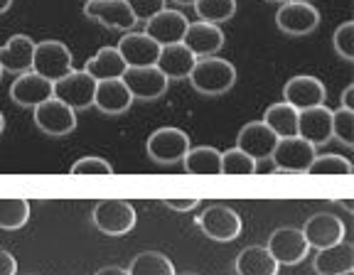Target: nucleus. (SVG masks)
<instances>
[{
  "instance_id": "17",
  "label": "nucleus",
  "mask_w": 354,
  "mask_h": 275,
  "mask_svg": "<svg viewBox=\"0 0 354 275\" xmlns=\"http://www.w3.org/2000/svg\"><path fill=\"white\" fill-rule=\"evenodd\" d=\"M308 241L310 248H327V246H335L344 238V224L337 219L335 214H327V211H320V214H313L305 226L300 229Z\"/></svg>"
},
{
  "instance_id": "22",
  "label": "nucleus",
  "mask_w": 354,
  "mask_h": 275,
  "mask_svg": "<svg viewBox=\"0 0 354 275\" xmlns=\"http://www.w3.org/2000/svg\"><path fill=\"white\" fill-rule=\"evenodd\" d=\"M313 270L317 275H342L354 270V246L342 238L335 246L320 248L313 258Z\"/></svg>"
},
{
  "instance_id": "30",
  "label": "nucleus",
  "mask_w": 354,
  "mask_h": 275,
  "mask_svg": "<svg viewBox=\"0 0 354 275\" xmlns=\"http://www.w3.org/2000/svg\"><path fill=\"white\" fill-rule=\"evenodd\" d=\"M30 221V202L22 197H0V229L17 231Z\"/></svg>"
},
{
  "instance_id": "6",
  "label": "nucleus",
  "mask_w": 354,
  "mask_h": 275,
  "mask_svg": "<svg viewBox=\"0 0 354 275\" xmlns=\"http://www.w3.org/2000/svg\"><path fill=\"white\" fill-rule=\"evenodd\" d=\"M96 86L99 82L91 74H86L84 69H72L66 77L55 82V99H59L72 111H86L94 106Z\"/></svg>"
},
{
  "instance_id": "20",
  "label": "nucleus",
  "mask_w": 354,
  "mask_h": 275,
  "mask_svg": "<svg viewBox=\"0 0 354 275\" xmlns=\"http://www.w3.org/2000/svg\"><path fill=\"white\" fill-rule=\"evenodd\" d=\"M183 44L192 52L194 57H212L224 47V32L219 25H209V22H189L187 32L183 37Z\"/></svg>"
},
{
  "instance_id": "44",
  "label": "nucleus",
  "mask_w": 354,
  "mask_h": 275,
  "mask_svg": "<svg viewBox=\"0 0 354 275\" xmlns=\"http://www.w3.org/2000/svg\"><path fill=\"white\" fill-rule=\"evenodd\" d=\"M172 3H177V6H194L197 0H172Z\"/></svg>"
},
{
  "instance_id": "39",
  "label": "nucleus",
  "mask_w": 354,
  "mask_h": 275,
  "mask_svg": "<svg viewBox=\"0 0 354 275\" xmlns=\"http://www.w3.org/2000/svg\"><path fill=\"white\" fill-rule=\"evenodd\" d=\"M0 275H17V260L6 248H0Z\"/></svg>"
},
{
  "instance_id": "26",
  "label": "nucleus",
  "mask_w": 354,
  "mask_h": 275,
  "mask_svg": "<svg viewBox=\"0 0 354 275\" xmlns=\"http://www.w3.org/2000/svg\"><path fill=\"white\" fill-rule=\"evenodd\" d=\"M278 268L266 246H246L236 256V275H278Z\"/></svg>"
},
{
  "instance_id": "27",
  "label": "nucleus",
  "mask_w": 354,
  "mask_h": 275,
  "mask_svg": "<svg viewBox=\"0 0 354 275\" xmlns=\"http://www.w3.org/2000/svg\"><path fill=\"white\" fill-rule=\"evenodd\" d=\"M187 175H221V153L212 145L189 148L183 158Z\"/></svg>"
},
{
  "instance_id": "25",
  "label": "nucleus",
  "mask_w": 354,
  "mask_h": 275,
  "mask_svg": "<svg viewBox=\"0 0 354 275\" xmlns=\"http://www.w3.org/2000/svg\"><path fill=\"white\" fill-rule=\"evenodd\" d=\"M126 69H128L126 61H123V57L118 55L116 47H104V50H99L96 55L88 57L86 66H84V72L91 74V77H94L96 82L121 79Z\"/></svg>"
},
{
  "instance_id": "32",
  "label": "nucleus",
  "mask_w": 354,
  "mask_h": 275,
  "mask_svg": "<svg viewBox=\"0 0 354 275\" xmlns=\"http://www.w3.org/2000/svg\"><path fill=\"white\" fill-rule=\"evenodd\" d=\"M259 162L239 148H229L221 153V175H256Z\"/></svg>"
},
{
  "instance_id": "49",
  "label": "nucleus",
  "mask_w": 354,
  "mask_h": 275,
  "mask_svg": "<svg viewBox=\"0 0 354 275\" xmlns=\"http://www.w3.org/2000/svg\"><path fill=\"white\" fill-rule=\"evenodd\" d=\"M0 79H3V66H0Z\"/></svg>"
},
{
  "instance_id": "37",
  "label": "nucleus",
  "mask_w": 354,
  "mask_h": 275,
  "mask_svg": "<svg viewBox=\"0 0 354 275\" xmlns=\"http://www.w3.org/2000/svg\"><path fill=\"white\" fill-rule=\"evenodd\" d=\"M131 12L136 15V20L145 22L155 15V12H160L165 8V0H126Z\"/></svg>"
},
{
  "instance_id": "9",
  "label": "nucleus",
  "mask_w": 354,
  "mask_h": 275,
  "mask_svg": "<svg viewBox=\"0 0 354 275\" xmlns=\"http://www.w3.org/2000/svg\"><path fill=\"white\" fill-rule=\"evenodd\" d=\"M268 254L276 258L278 265H298L308 258L310 246L305 241L303 231L300 229H293V226H281L276 231L268 236Z\"/></svg>"
},
{
  "instance_id": "48",
  "label": "nucleus",
  "mask_w": 354,
  "mask_h": 275,
  "mask_svg": "<svg viewBox=\"0 0 354 275\" xmlns=\"http://www.w3.org/2000/svg\"><path fill=\"white\" fill-rule=\"evenodd\" d=\"M88 3H101V0H88Z\"/></svg>"
},
{
  "instance_id": "46",
  "label": "nucleus",
  "mask_w": 354,
  "mask_h": 275,
  "mask_svg": "<svg viewBox=\"0 0 354 275\" xmlns=\"http://www.w3.org/2000/svg\"><path fill=\"white\" fill-rule=\"evenodd\" d=\"M175 275H197V273H192V270H187V273H175Z\"/></svg>"
},
{
  "instance_id": "16",
  "label": "nucleus",
  "mask_w": 354,
  "mask_h": 275,
  "mask_svg": "<svg viewBox=\"0 0 354 275\" xmlns=\"http://www.w3.org/2000/svg\"><path fill=\"white\" fill-rule=\"evenodd\" d=\"M189 20L180 10H170V8H162L160 12H155L150 20H145V35L150 39L165 47V44H177L183 42L185 32H187Z\"/></svg>"
},
{
  "instance_id": "21",
  "label": "nucleus",
  "mask_w": 354,
  "mask_h": 275,
  "mask_svg": "<svg viewBox=\"0 0 354 275\" xmlns=\"http://www.w3.org/2000/svg\"><path fill=\"white\" fill-rule=\"evenodd\" d=\"M35 39L28 35H12L3 47H0V66L3 72L10 74H25L32 69L35 57Z\"/></svg>"
},
{
  "instance_id": "40",
  "label": "nucleus",
  "mask_w": 354,
  "mask_h": 275,
  "mask_svg": "<svg viewBox=\"0 0 354 275\" xmlns=\"http://www.w3.org/2000/svg\"><path fill=\"white\" fill-rule=\"evenodd\" d=\"M342 108L354 111V86H347L342 94Z\"/></svg>"
},
{
  "instance_id": "33",
  "label": "nucleus",
  "mask_w": 354,
  "mask_h": 275,
  "mask_svg": "<svg viewBox=\"0 0 354 275\" xmlns=\"http://www.w3.org/2000/svg\"><path fill=\"white\" fill-rule=\"evenodd\" d=\"M354 167L344 155L337 153H325L315 155L313 165L308 167V175H352Z\"/></svg>"
},
{
  "instance_id": "8",
  "label": "nucleus",
  "mask_w": 354,
  "mask_h": 275,
  "mask_svg": "<svg viewBox=\"0 0 354 275\" xmlns=\"http://www.w3.org/2000/svg\"><path fill=\"white\" fill-rule=\"evenodd\" d=\"M276 25L281 32L303 37V35L315 32L320 28V12L315 6H310L305 0H288L286 6L278 8Z\"/></svg>"
},
{
  "instance_id": "4",
  "label": "nucleus",
  "mask_w": 354,
  "mask_h": 275,
  "mask_svg": "<svg viewBox=\"0 0 354 275\" xmlns=\"http://www.w3.org/2000/svg\"><path fill=\"white\" fill-rule=\"evenodd\" d=\"M192 148L189 143V135L180 128H158V131L150 133L148 138V158L158 165H175V162H183V158L187 155V150Z\"/></svg>"
},
{
  "instance_id": "10",
  "label": "nucleus",
  "mask_w": 354,
  "mask_h": 275,
  "mask_svg": "<svg viewBox=\"0 0 354 275\" xmlns=\"http://www.w3.org/2000/svg\"><path fill=\"white\" fill-rule=\"evenodd\" d=\"M121 79L131 91L133 101H158L170 84L158 66H128Z\"/></svg>"
},
{
  "instance_id": "18",
  "label": "nucleus",
  "mask_w": 354,
  "mask_h": 275,
  "mask_svg": "<svg viewBox=\"0 0 354 275\" xmlns=\"http://www.w3.org/2000/svg\"><path fill=\"white\" fill-rule=\"evenodd\" d=\"M118 55L123 57L126 66H155L158 55H160V44L150 39L145 32H126L118 42Z\"/></svg>"
},
{
  "instance_id": "31",
  "label": "nucleus",
  "mask_w": 354,
  "mask_h": 275,
  "mask_svg": "<svg viewBox=\"0 0 354 275\" xmlns=\"http://www.w3.org/2000/svg\"><path fill=\"white\" fill-rule=\"evenodd\" d=\"M192 8L199 20L209 25H221L236 15V0H197Z\"/></svg>"
},
{
  "instance_id": "19",
  "label": "nucleus",
  "mask_w": 354,
  "mask_h": 275,
  "mask_svg": "<svg viewBox=\"0 0 354 275\" xmlns=\"http://www.w3.org/2000/svg\"><path fill=\"white\" fill-rule=\"evenodd\" d=\"M298 135L310 145H325L332 140V111L322 106H313L298 113Z\"/></svg>"
},
{
  "instance_id": "47",
  "label": "nucleus",
  "mask_w": 354,
  "mask_h": 275,
  "mask_svg": "<svg viewBox=\"0 0 354 275\" xmlns=\"http://www.w3.org/2000/svg\"><path fill=\"white\" fill-rule=\"evenodd\" d=\"M342 275H354V270H349V273H342Z\"/></svg>"
},
{
  "instance_id": "13",
  "label": "nucleus",
  "mask_w": 354,
  "mask_h": 275,
  "mask_svg": "<svg viewBox=\"0 0 354 275\" xmlns=\"http://www.w3.org/2000/svg\"><path fill=\"white\" fill-rule=\"evenodd\" d=\"M278 140H281V138L266 126L263 121H254V123H246V126L239 131L236 148L243 150L249 158H254L256 162H263V160H271Z\"/></svg>"
},
{
  "instance_id": "11",
  "label": "nucleus",
  "mask_w": 354,
  "mask_h": 275,
  "mask_svg": "<svg viewBox=\"0 0 354 275\" xmlns=\"http://www.w3.org/2000/svg\"><path fill=\"white\" fill-rule=\"evenodd\" d=\"M52 96H55V82L39 77L32 69L25 74H17V79L10 86L12 104L22 106V108H37L39 104L50 101Z\"/></svg>"
},
{
  "instance_id": "15",
  "label": "nucleus",
  "mask_w": 354,
  "mask_h": 275,
  "mask_svg": "<svg viewBox=\"0 0 354 275\" xmlns=\"http://www.w3.org/2000/svg\"><path fill=\"white\" fill-rule=\"evenodd\" d=\"M325 84L317 77H310V74H298V77L288 79L286 86H283V101L293 106L295 111L322 106L325 104Z\"/></svg>"
},
{
  "instance_id": "29",
  "label": "nucleus",
  "mask_w": 354,
  "mask_h": 275,
  "mask_svg": "<svg viewBox=\"0 0 354 275\" xmlns=\"http://www.w3.org/2000/svg\"><path fill=\"white\" fill-rule=\"evenodd\" d=\"M128 275H175V265L160 251H143L128 265Z\"/></svg>"
},
{
  "instance_id": "43",
  "label": "nucleus",
  "mask_w": 354,
  "mask_h": 275,
  "mask_svg": "<svg viewBox=\"0 0 354 275\" xmlns=\"http://www.w3.org/2000/svg\"><path fill=\"white\" fill-rule=\"evenodd\" d=\"M342 207H344V209H347V211H354V207H352V199H342Z\"/></svg>"
},
{
  "instance_id": "3",
  "label": "nucleus",
  "mask_w": 354,
  "mask_h": 275,
  "mask_svg": "<svg viewBox=\"0 0 354 275\" xmlns=\"http://www.w3.org/2000/svg\"><path fill=\"white\" fill-rule=\"evenodd\" d=\"M72 69L74 57L64 42H59V39H44V42L35 44L32 72H37L39 77L50 79V82H59Z\"/></svg>"
},
{
  "instance_id": "36",
  "label": "nucleus",
  "mask_w": 354,
  "mask_h": 275,
  "mask_svg": "<svg viewBox=\"0 0 354 275\" xmlns=\"http://www.w3.org/2000/svg\"><path fill=\"white\" fill-rule=\"evenodd\" d=\"M72 175H113V167H111L109 160L86 155V158L77 160L72 165Z\"/></svg>"
},
{
  "instance_id": "34",
  "label": "nucleus",
  "mask_w": 354,
  "mask_h": 275,
  "mask_svg": "<svg viewBox=\"0 0 354 275\" xmlns=\"http://www.w3.org/2000/svg\"><path fill=\"white\" fill-rule=\"evenodd\" d=\"M332 138H337L344 148H354V111H332Z\"/></svg>"
},
{
  "instance_id": "45",
  "label": "nucleus",
  "mask_w": 354,
  "mask_h": 275,
  "mask_svg": "<svg viewBox=\"0 0 354 275\" xmlns=\"http://www.w3.org/2000/svg\"><path fill=\"white\" fill-rule=\"evenodd\" d=\"M6 131V116H3V113H0V133Z\"/></svg>"
},
{
  "instance_id": "28",
  "label": "nucleus",
  "mask_w": 354,
  "mask_h": 275,
  "mask_svg": "<svg viewBox=\"0 0 354 275\" xmlns=\"http://www.w3.org/2000/svg\"><path fill=\"white\" fill-rule=\"evenodd\" d=\"M298 113L290 104L281 101V104H273L266 108L263 123L276 133L278 138H293L298 135Z\"/></svg>"
},
{
  "instance_id": "41",
  "label": "nucleus",
  "mask_w": 354,
  "mask_h": 275,
  "mask_svg": "<svg viewBox=\"0 0 354 275\" xmlns=\"http://www.w3.org/2000/svg\"><path fill=\"white\" fill-rule=\"evenodd\" d=\"M94 275H128V270L121 268V265H106V268L96 270Z\"/></svg>"
},
{
  "instance_id": "2",
  "label": "nucleus",
  "mask_w": 354,
  "mask_h": 275,
  "mask_svg": "<svg viewBox=\"0 0 354 275\" xmlns=\"http://www.w3.org/2000/svg\"><path fill=\"white\" fill-rule=\"evenodd\" d=\"M91 221L106 236H126L136 226V207L126 199H101L91 211Z\"/></svg>"
},
{
  "instance_id": "24",
  "label": "nucleus",
  "mask_w": 354,
  "mask_h": 275,
  "mask_svg": "<svg viewBox=\"0 0 354 275\" xmlns=\"http://www.w3.org/2000/svg\"><path fill=\"white\" fill-rule=\"evenodd\" d=\"M194 61H197V57H194L183 42H177V44H165V47H160V55H158L155 66L165 74L167 82H172V79H187L189 72H192Z\"/></svg>"
},
{
  "instance_id": "23",
  "label": "nucleus",
  "mask_w": 354,
  "mask_h": 275,
  "mask_svg": "<svg viewBox=\"0 0 354 275\" xmlns=\"http://www.w3.org/2000/svg\"><path fill=\"white\" fill-rule=\"evenodd\" d=\"M94 106L101 113L118 116V113H126L133 106V96L123 84V79H109V82H99V86H96Z\"/></svg>"
},
{
  "instance_id": "35",
  "label": "nucleus",
  "mask_w": 354,
  "mask_h": 275,
  "mask_svg": "<svg viewBox=\"0 0 354 275\" xmlns=\"http://www.w3.org/2000/svg\"><path fill=\"white\" fill-rule=\"evenodd\" d=\"M332 47L344 61H354V22H342L332 35Z\"/></svg>"
},
{
  "instance_id": "14",
  "label": "nucleus",
  "mask_w": 354,
  "mask_h": 275,
  "mask_svg": "<svg viewBox=\"0 0 354 275\" xmlns=\"http://www.w3.org/2000/svg\"><path fill=\"white\" fill-rule=\"evenodd\" d=\"M84 15L88 20L99 22L109 30H123V32H131L138 20L131 12L126 0H101V3H86L84 6Z\"/></svg>"
},
{
  "instance_id": "5",
  "label": "nucleus",
  "mask_w": 354,
  "mask_h": 275,
  "mask_svg": "<svg viewBox=\"0 0 354 275\" xmlns=\"http://www.w3.org/2000/svg\"><path fill=\"white\" fill-rule=\"evenodd\" d=\"M194 224L202 229L207 238L212 241H219V243H229L241 234L243 224H241V216L227 207V204H212L207 207L202 214L194 219Z\"/></svg>"
},
{
  "instance_id": "7",
  "label": "nucleus",
  "mask_w": 354,
  "mask_h": 275,
  "mask_svg": "<svg viewBox=\"0 0 354 275\" xmlns=\"http://www.w3.org/2000/svg\"><path fill=\"white\" fill-rule=\"evenodd\" d=\"M315 145H310L300 135L281 138L271 155L273 170L276 172H290V175H305L308 167L315 160Z\"/></svg>"
},
{
  "instance_id": "38",
  "label": "nucleus",
  "mask_w": 354,
  "mask_h": 275,
  "mask_svg": "<svg viewBox=\"0 0 354 275\" xmlns=\"http://www.w3.org/2000/svg\"><path fill=\"white\" fill-rule=\"evenodd\" d=\"M162 204H165L167 209L172 211H192L194 207L199 204L197 197H185V199H162Z\"/></svg>"
},
{
  "instance_id": "42",
  "label": "nucleus",
  "mask_w": 354,
  "mask_h": 275,
  "mask_svg": "<svg viewBox=\"0 0 354 275\" xmlns=\"http://www.w3.org/2000/svg\"><path fill=\"white\" fill-rule=\"evenodd\" d=\"M10 6H12V0H0V15L10 10Z\"/></svg>"
},
{
  "instance_id": "12",
  "label": "nucleus",
  "mask_w": 354,
  "mask_h": 275,
  "mask_svg": "<svg viewBox=\"0 0 354 275\" xmlns=\"http://www.w3.org/2000/svg\"><path fill=\"white\" fill-rule=\"evenodd\" d=\"M35 123L47 135H69L77 128V111H72L66 104L52 96L50 101H44L35 108Z\"/></svg>"
},
{
  "instance_id": "1",
  "label": "nucleus",
  "mask_w": 354,
  "mask_h": 275,
  "mask_svg": "<svg viewBox=\"0 0 354 275\" xmlns=\"http://www.w3.org/2000/svg\"><path fill=\"white\" fill-rule=\"evenodd\" d=\"M189 84L194 91L205 96H221L236 84V69L232 61L221 59V57H199L194 61L192 72H189Z\"/></svg>"
}]
</instances>
